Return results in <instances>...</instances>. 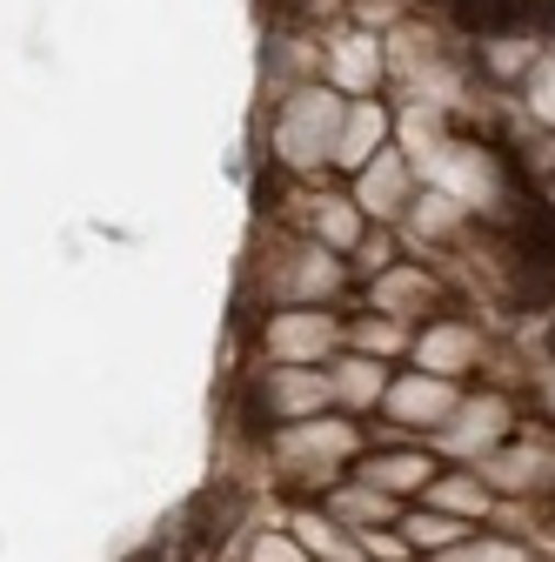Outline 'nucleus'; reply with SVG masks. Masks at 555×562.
Segmentation results:
<instances>
[{"mask_svg": "<svg viewBox=\"0 0 555 562\" xmlns=\"http://www.w3.org/2000/svg\"><path fill=\"white\" fill-rule=\"evenodd\" d=\"M555 8L548 0H489V27H548Z\"/></svg>", "mask_w": 555, "mask_h": 562, "instance_id": "nucleus-1", "label": "nucleus"}, {"mask_svg": "<svg viewBox=\"0 0 555 562\" xmlns=\"http://www.w3.org/2000/svg\"><path fill=\"white\" fill-rule=\"evenodd\" d=\"M449 8H455L468 27H482V21H489V0H449Z\"/></svg>", "mask_w": 555, "mask_h": 562, "instance_id": "nucleus-2", "label": "nucleus"}, {"mask_svg": "<svg viewBox=\"0 0 555 562\" xmlns=\"http://www.w3.org/2000/svg\"><path fill=\"white\" fill-rule=\"evenodd\" d=\"M127 562H161V542H148V549H134Z\"/></svg>", "mask_w": 555, "mask_h": 562, "instance_id": "nucleus-3", "label": "nucleus"}, {"mask_svg": "<svg viewBox=\"0 0 555 562\" xmlns=\"http://www.w3.org/2000/svg\"><path fill=\"white\" fill-rule=\"evenodd\" d=\"M548 356H555V328H548Z\"/></svg>", "mask_w": 555, "mask_h": 562, "instance_id": "nucleus-4", "label": "nucleus"}]
</instances>
